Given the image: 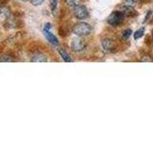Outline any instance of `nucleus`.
I'll return each mask as SVG.
<instances>
[{
	"label": "nucleus",
	"instance_id": "nucleus-1",
	"mask_svg": "<svg viewBox=\"0 0 153 144\" xmlns=\"http://www.w3.org/2000/svg\"><path fill=\"white\" fill-rule=\"evenodd\" d=\"M72 31L79 37H86L92 33V26L86 22H79L73 27Z\"/></svg>",
	"mask_w": 153,
	"mask_h": 144
},
{
	"label": "nucleus",
	"instance_id": "nucleus-2",
	"mask_svg": "<svg viewBox=\"0 0 153 144\" xmlns=\"http://www.w3.org/2000/svg\"><path fill=\"white\" fill-rule=\"evenodd\" d=\"M124 18V14L121 11H116L113 12L107 18V22L109 23V25H111L113 27L119 26L120 24H122Z\"/></svg>",
	"mask_w": 153,
	"mask_h": 144
},
{
	"label": "nucleus",
	"instance_id": "nucleus-3",
	"mask_svg": "<svg viewBox=\"0 0 153 144\" xmlns=\"http://www.w3.org/2000/svg\"><path fill=\"white\" fill-rule=\"evenodd\" d=\"M51 28H52L51 23H46L44 25V28H43V34H44L47 40L49 41L51 44L56 46V45H59V40H57L56 37L51 32Z\"/></svg>",
	"mask_w": 153,
	"mask_h": 144
},
{
	"label": "nucleus",
	"instance_id": "nucleus-4",
	"mask_svg": "<svg viewBox=\"0 0 153 144\" xmlns=\"http://www.w3.org/2000/svg\"><path fill=\"white\" fill-rule=\"evenodd\" d=\"M73 14L76 18L80 19V20L89 17V13H88L87 8H86V6H84V5H81V4L74 8Z\"/></svg>",
	"mask_w": 153,
	"mask_h": 144
},
{
	"label": "nucleus",
	"instance_id": "nucleus-5",
	"mask_svg": "<svg viewBox=\"0 0 153 144\" xmlns=\"http://www.w3.org/2000/svg\"><path fill=\"white\" fill-rule=\"evenodd\" d=\"M85 47H86V42L83 38H76L71 42V48H72V50L75 51V52L83 51L85 49Z\"/></svg>",
	"mask_w": 153,
	"mask_h": 144
},
{
	"label": "nucleus",
	"instance_id": "nucleus-6",
	"mask_svg": "<svg viewBox=\"0 0 153 144\" xmlns=\"http://www.w3.org/2000/svg\"><path fill=\"white\" fill-rule=\"evenodd\" d=\"M102 46L103 48V50L107 53H111L116 50V42L113 40H110V38H104L102 41Z\"/></svg>",
	"mask_w": 153,
	"mask_h": 144
},
{
	"label": "nucleus",
	"instance_id": "nucleus-7",
	"mask_svg": "<svg viewBox=\"0 0 153 144\" xmlns=\"http://www.w3.org/2000/svg\"><path fill=\"white\" fill-rule=\"evenodd\" d=\"M120 11L124 14V16H128V17L132 16L133 17V16H137V12L133 9V7H127V6H123V5Z\"/></svg>",
	"mask_w": 153,
	"mask_h": 144
},
{
	"label": "nucleus",
	"instance_id": "nucleus-8",
	"mask_svg": "<svg viewBox=\"0 0 153 144\" xmlns=\"http://www.w3.org/2000/svg\"><path fill=\"white\" fill-rule=\"evenodd\" d=\"M32 62H48L47 57L44 54H41V53H37V54L33 55L31 59Z\"/></svg>",
	"mask_w": 153,
	"mask_h": 144
},
{
	"label": "nucleus",
	"instance_id": "nucleus-9",
	"mask_svg": "<svg viewBox=\"0 0 153 144\" xmlns=\"http://www.w3.org/2000/svg\"><path fill=\"white\" fill-rule=\"evenodd\" d=\"M59 55L61 56L62 60H63L65 62H73V59H72V58L70 57V55L63 49V48H59Z\"/></svg>",
	"mask_w": 153,
	"mask_h": 144
},
{
	"label": "nucleus",
	"instance_id": "nucleus-10",
	"mask_svg": "<svg viewBox=\"0 0 153 144\" xmlns=\"http://www.w3.org/2000/svg\"><path fill=\"white\" fill-rule=\"evenodd\" d=\"M65 3L69 8L74 9L75 7L79 6V5L81 4V0H65Z\"/></svg>",
	"mask_w": 153,
	"mask_h": 144
},
{
	"label": "nucleus",
	"instance_id": "nucleus-11",
	"mask_svg": "<svg viewBox=\"0 0 153 144\" xmlns=\"http://www.w3.org/2000/svg\"><path fill=\"white\" fill-rule=\"evenodd\" d=\"M9 11L7 9H1L0 10V20L3 21V20H7L9 18Z\"/></svg>",
	"mask_w": 153,
	"mask_h": 144
},
{
	"label": "nucleus",
	"instance_id": "nucleus-12",
	"mask_svg": "<svg viewBox=\"0 0 153 144\" xmlns=\"http://www.w3.org/2000/svg\"><path fill=\"white\" fill-rule=\"evenodd\" d=\"M143 34H145V28L142 27L140 28L139 30H137L135 33H134V40H139L140 38H142L143 36Z\"/></svg>",
	"mask_w": 153,
	"mask_h": 144
},
{
	"label": "nucleus",
	"instance_id": "nucleus-13",
	"mask_svg": "<svg viewBox=\"0 0 153 144\" xmlns=\"http://www.w3.org/2000/svg\"><path fill=\"white\" fill-rule=\"evenodd\" d=\"M16 60L10 55H3V56L0 57V62H12Z\"/></svg>",
	"mask_w": 153,
	"mask_h": 144
},
{
	"label": "nucleus",
	"instance_id": "nucleus-14",
	"mask_svg": "<svg viewBox=\"0 0 153 144\" xmlns=\"http://www.w3.org/2000/svg\"><path fill=\"white\" fill-rule=\"evenodd\" d=\"M132 35V31L130 30V29H126V30H124L123 32V38L124 40H126L129 38V37H130Z\"/></svg>",
	"mask_w": 153,
	"mask_h": 144
},
{
	"label": "nucleus",
	"instance_id": "nucleus-15",
	"mask_svg": "<svg viewBox=\"0 0 153 144\" xmlns=\"http://www.w3.org/2000/svg\"><path fill=\"white\" fill-rule=\"evenodd\" d=\"M137 2H135L134 0H124L123 5V6H127V7H134L136 5Z\"/></svg>",
	"mask_w": 153,
	"mask_h": 144
},
{
	"label": "nucleus",
	"instance_id": "nucleus-16",
	"mask_svg": "<svg viewBox=\"0 0 153 144\" xmlns=\"http://www.w3.org/2000/svg\"><path fill=\"white\" fill-rule=\"evenodd\" d=\"M50 7H51L52 12L55 13L57 7V0H50Z\"/></svg>",
	"mask_w": 153,
	"mask_h": 144
},
{
	"label": "nucleus",
	"instance_id": "nucleus-17",
	"mask_svg": "<svg viewBox=\"0 0 153 144\" xmlns=\"http://www.w3.org/2000/svg\"><path fill=\"white\" fill-rule=\"evenodd\" d=\"M45 0H31V3L33 5V6H39L41 5Z\"/></svg>",
	"mask_w": 153,
	"mask_h": 144
},
{
	"label": "nucleus",
	"instance_id": "nucleus-18",
	"mask_svg": "<svg viewBox=\"0 0 153 144\" xmlns=\"http://www.w3.org/2000/svg\"><path fill=\"white\" fill-rule=\"evenodd\" d=\"M19 1H27V0H19Z\"/></svg>",
	"mask_w": 153,
	"mask_h": 144
},
{
	"label": "nucleus",
	"instance_id": "nucleus-19",
	"mask_svg": "<svg viewBox=\"0 0 153 144\" xmlns=\"http://www.w3.org/2000/svg\"><path fill=\"white\" fill-rule=\"evenodd\" d=\"M134 1H135V2H138V1H139V0H134Z\"/></svg>",
	"mask_w": 153,
	"mask_h": 144
},
{
	"label": "nucleus",
	"instance_id": "nucleus-20",
	"mask_svg": "<svg viewBox=\"0 0 153 144\" xmlns=\"http://www.w3.org/2000/svg\"><path fill=\"white\" fill-rule=\"evenodd\" d=\"M152 36H153V30H152Z\"/></svg>",
	"mask_w": 153,
	"mask_h": 144
}]
</instances>
